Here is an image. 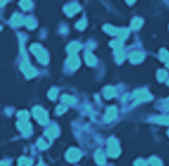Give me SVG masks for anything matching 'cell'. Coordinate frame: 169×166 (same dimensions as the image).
Returning <instances> with one entry per match:
<instances>
[{
	"instance_id": "cell-2",
	"label": "cell",
	"mask_w": 169,
	"mask_h": 166,
	"mask_svg": "<svg viewBox=\"0 0 169 166\" xmlns=\"http://www.w3.org/2000/svg\"><path fill=\"white\" fill-rule=\"evenodd\" d=\"M32 113H34V117L41 124H47L49 122V117H48L47 111L41 108V106H35L32 109Z\"/></svg>"
},
{
	"instance_id": "cell-28",
	"label": "cell",
	"mask_w": 169,
	"mask_h": 166,
	"mask_svg": "<svg viewBox=\"0 0 169 166\" xmlns=\"http://www.w3.org/2000/svg\"><path fill=\"white\" fill-rule=\"evenodd\" d=\"M37 166H44V165H43V164H42V163H41V164H38V165H37Z\"/></svg>"
},
{
	"instance_id": "cell-12",
	"label": "cell",
	"mask_w": 169,
	"mask_h": 166,
	"mask_svg": "<svg viewBox=\"0 0 169 166\" xmlns=\"http://www.w3.org/2000/svg\"><path fill=\"white\" fill-rule=\"evenodd\" d=\"M31 164H32V161H31V159H29V158H21V159L18 160V165L19 166H31Z\"/></svg>"
},
{
	"instance_id": "cell-18",
	"label": "cell",
	"mask_w": 169,
	"mask_h": 166,
	"mask_svg": "<svg viewBox=\"0 0 169 166\" xmlns=\"http://www.w3.org/2000/svg\"><path fill=\"white\" fill-rule=\"evenodd\" d=\"M149 164L151 166H161V160L157 159L156 157H153V158H150V160H149Z\"/></svg>"
},
{
	"instance_id": "cell-17",
	"label": "cell",
	"mask_w": 169,
	"mask_h": 166,
	"mask_svg": "<svg viewBox=\"0 0 169 166\" xmlns=\"http://www.w3.org/2000/svg\"><path fill=\"white\" fill-rule=\"evenodd\" d=\"M24 23H25V25H26L29 29H34V28L36 27V22H35V19H32V18H27L26 20H24Z\"/></svg>"
},
{
	"instance_id": "cell-29",
	"label": "cell",
	"mask_w": 169,
	"mask_h": 166,
	"mask_svg": "<svg viewBox=\"0 0 169 166\" xmlns=\"http://www.w3.org/2000/svg\"><path fill=\"white\" fill-rule=\"evenodd\" d=\"M168 136H169V130H168Z\"/></svg>"
},
{
	"instance_id": "cell-24",
	"label": "cell",
	"mask_w": 169,
	"mask_h": 166,
	"mask_svg": "<svg viewBox=\"0 0 169 166\" xmlns=\"http://www.w3.org/2000/svg\"><path fill=\"white\" fill-rule=\"evenodd\" d=\"M105 93H106V97H112V96L115 94V92H113V90H112V88H107Z\"/></svg>"
},
{
	"instance_id": "cell-3",
	"label": "cell",
	"mask_w": 169,
	"mask_h": 166,
	"mask_svg": "<svg viewBox=\"0 0 169 166\" xmlns=\"http://www.w3.org/2000/svg\"><path fill=\"white\" fill-rule=\"evenodd\" d=\"M107 153L110 157H112V158H115V157H118L119 155V153H120V148H119V143H118V141L115 138H111V139L108 140L107 142Z\"/></svg>"
},
{
	"instance_id": "cell-11",
	"label": "cell",
	"mask_w": 169,
	"mask_h": 166,
	"mask_svg": "<svg viewBox=\"0 0 169 166\" xmlns=\"http://www.w3.org/2000/svg\"><path fill=\"white\" fill-rule=\"evenodd\" d=\"M154 122L156 123H161V124H169V116H161V117H155Z\"/></svg>"
},
{
	"instance_id": "cell-4",
	"label": "cell",
	"mask_w": 169,
	"mask_h": 166,
	"mask_svg": "<svg viewBox=\"0 0 169 166\" xmlns=\"http://www.w3.org/2000/svg\"><path fill=\"white\" fill-rule=\"evenodd\" d=\"M17 127H18L19 132H21L24 136H30V135H31L32 129H31V124H30L27 121H19V122L17 123Z\"/></svg>"
},
{
	"instance_id": "cell-10",
	"label": "cell",
	"mask_w": 169,
	"mask_h": 166,
	"mask_svg": "<svg viewBox=\"0 0 169 166\" xmlns=\"http://www.w3.org/2000/svg\"><path fill=\"white\" fill-rule=\"evenodd\" d=\"M24 23V18L21 17V14H14L13 17H12V24L16 25V27H18V25H21Z\"/></svg>"
},
{
	"instance_id": "cell-15",
	"label": "cell",
	"mask_w": 169,
	"mask_h": 166,
	"mask_svg": "<svg viewBox=\"0 0 169 166\" xmlns=\"http://www.w3.org/2000/svg\"><path fill=\"white\" fill-rule=\"evenodd\" d=\"M69 65H70V67L74 69V68H76V67L79 66V60H77V58H75V56H72L70 59H69Z\"/></svg>"
},
{
	"instance_id": "cell-5",
	"label": "cell",
	"mask_w": 169,
	"mask_h": 166,
	"mask_svg": "<svg viewBox=\"0 0 169 166\" xmlns=\"http://www.w3.org/2000/svg\"><path fill=\"white\" fill-rule=\"evenodd\" d=\"M21 71H23V73L25 74V77L26 78H32V77H35L36 74H37V72L35 71V68L27 61H24L23 63H21Z\"/></svg>"
},
{
	"instance_id": "cell-19",
	"label": "cell",
	"mask_w": 169,
	"mask_h": 166,
	"mask_svg": "<svg viewBox=\"0 0 169 166\" xmlns=\"http://www.w3.org/2000/svg\"><path fill=\"white\" fill-rule=\"evenodd\" d=\"M80 48V44L79 43H72L70 46L68 47V50L70 52V53H76V50Z\"/></svg>"
},
{
	"instance_id": "cell-26",
	"label": "cell",
	"mask_w": 169,
	"mask_h": 166,
	"mask_svg": "<svg viewBox=\"0 0 169 166\" xmlns=\"http://www.w3.org/2000/svg\"><path fill=\"white\" fill-rule=\"evenodd\" d=\"M10 164L7 161H0V166H8Z\"/></svg>"
},
{
	"instance_id": "cell-8",
	"label": "cell",
	"mask_w": 169,
	"mask_h": 166,
	"mask_svg": "<svg viewBox=\"0 0 169 166\" xmlns=\"http://www.w3.org/2000/svg\"><path fill=\"white\" fill-rule=\"evenodd\" d=\"M115 116H117V109L113 108V106L108 108L107 111H106V115H105V122H111V121H113L115 118Z\"/></svg>"
},
{
	"instance_id": "cell-9",
	"label": "cell",
	"mask_w": 169,
	"mask_h": 166,
	"mask_svg": "<svg viewBox=\"0 0 169 166\" xmlns=\"http://www.w3.org/2000/svg\"><path fill=\"white\" fill-rule=\"evenodd\" d=\"M94 159H95V163L98 164V165H105V163H106V158H105V155H104V153L101 151H96L94 154Z\"/></svg>"
},
{
	"instance_id": "cell-6",
	"label": "cell",
	"mask_w": 169,
	"mask_h": 166,
	"mask_svg": "<svg viewBox=\"0 0 169 166\" xmlns=\"http://www.w3.org/2000/svg\"><path fill=\"white\" fill-rule=\"evenodd\" d=\"M66 158H67L68 161H77V160L81 158V152L77 149V148H70L68 149L67 154H66Z\"/></svg>"
},
{
	"instance_id": "cell-16",
	"label": "cell",
	"mask_w": 169,
	"mask_h": 166,
	"mask_svg": "<svg viewBox=\"0 0 169 166\" xmlns=\"http://www.w3.org/2000/svg\"><path fill=\"white\" fill-rule=\"evenodd\" d=\"M62 102L63 103H66V104H74L75 103V99L73 98V97H70V96H63L62 97Z\"/></svg>"
},
{
	"instance_id": "cell-20",
	"label": "cell",
	"mask_w": 169,
	"mask_h": 166,
	"mask_svg": "<svg viewBox=\"0 0 169 166\" xmlns=\"http://www.w3.org/2000/svg\"><path fill=\"white\" fill-rule=\"evenodd\" d=\"M37 146L40 147L41 149H47V148H48V143L43 139H40L38 141H37Z\"/></svg>"
},
{
	"instance_id": "cell-1",
	"label": "cell",
	"mask_w": 169,
	"mask_h": 166,
	"mask_svg": "<svg viewBox=\"0 0 169 166\" xmlns=\"http://www.w3.org/2000/svg\"><path fill=\"white\" fill-rule=\"evenodd\" d=\"M30 50H31V53L38 59V61H40L41 63H48L49 56H48L47 52H45L40 44H32V46L30 47Z\"/></svg>"
},
{
	"instance_id": "cell-27",
	"label": "cell",
	"mask_w": 169,
	"mask_h": 166,
	"mask_svg": "<svg viewBox=\"0 0 169 166\" xmlns=\"http://www.w3.org/2000/svg\"><path fill=\"white\" fill-rule=\"evenodd\" d=\"M7 3V0H0V6H2V5H5Z\"/></svg>"
},
{
	"instance_id": "cell-22",
	"label": "cell",
	"mask_w": 169,
	"mask_h": 166,
	"mask_svg": "<svg viewBox=\"0 0 169 166\" xmlns=\"http://www.w3.org/2000/svg\"><path fill=\"white\" fill-rule=\"evenodd\" d=\"M135 166H148V164H147V161H145V160L138 159V160H136Z\"/></svg>"
},
{
	"instance_id": "cell-21",
	"label": "cell",
	"mask_w": 169,
	"mask_h": 166,
	"mask_svg": "<svg viewBox=\"0 0 169 166\" xmlns=\"http://www.w3.org/2000/svg\"><path fill=\"white\" fill-rule=\"evenodd\" d=\"M48 96H49V98H50V99H55V98H56V96H57V90H56V88L50 90L49 93H48Z\"/></svg>"
},
{
	"instance_id": "cell-14",
	"label": "cell",
	"mask_w": 169,
	"mask_h": 166,
	"mask_svg": "<svg viewBox=\"0 0 169 166\" xmlns=\"http://www.w3.org/2000/svg\"><path fill=\"white\" fill-rule=\"evenodd\" d=\"M21 8H24V10H29V8H31V6H32V3H31L30 0H21Z\"/></svg>"
},
{
	"instance_id": "cell-23",
	"label": "cell",
	"mask_w": 169,
	"mask_h": 166,
	"mask_svg": "<svg viewBox=\"0 0 169 166\" xmlns=\"http://www.w3.org/2000/svg\"><path fill=\"white\" fill-rule=\"evenodd\" d=\"M86 58H87V62L89 63V65H94V63H95L94 58H93L92 55H89V54H87V55H86Z\"/></svg>"
},
{
	"instance_id": "cell-13",
	"label": "cell",
	"mask_w": 169,
	"mask_h": 166,
	"mask_svg": "<svg viewBox=\"0 0 169 166\" xmlns=\"http://www.w3.org/2000/svg\"><path fill=\"white\" fill-rule=\"evenodd\" d=\"M17 117L19 118V121H27L29 120V113L27 111H19Z\"/></svg>"
},
{
	"instance_id": "cell-7",
	"label": "cell",
	"mask_w": 169,
	"mask_h": 166,
	"mask_svg": "<svg viewBox=\"0 0 169 166\" xmlns=\"http://www.w3.org/2000/svg\"><path fill=\"white\" fill-rule=\"evenodd\" d=\"M60 133V130H59V128L57 126H51L47 128V130H45V136L49 138V139H55L57 135Z\"/></svg>"
},
{
	"instance_id": "cell-25",
	"label": "cell",
	"mask_w": 169,
	"mask_h": 166,
	"mask_svg": "<svg viewBox=\"0 0 169 166\" xmlns=\"http://www.w3.org/2000/svg\"><path fill=\"white\" fill-rule=\"evenodd\" d=\"M64 111H66V106H62V105L59 106L57 110H56V113H64Z\"/></svg>"
}]
</instances>
